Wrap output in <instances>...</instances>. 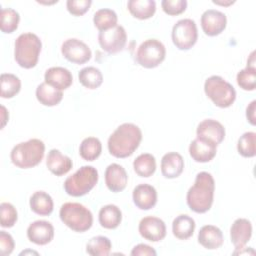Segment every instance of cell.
<instances>
[{"instance_id":"cell-31","label":"cell","mask_w":256,"mask_h":256,"mask_svg":"<svg viewBox=\"0 0 256 256\" xmlns=\"http://www.w3.org/2000/svg\"><path fill=\"white\" fill-rule=\"evenodd\" d=\"M93 22L99 31H106L118 25V16L114 10L103 8L94 14Z\"/></svg>"},{"instance_id":"cell-34","label":"cell","mask_w":256,"mask_h":256,"mask_svg":"<svg viewBox=\"0 0 256 256\" xmlns=\"http://www.w3.org/2000/svg\"><path fill=\"white\" fill-rule=\"evenodd\" d=\"M112 249V243L105 236L91 238L86 245V252L91 256H107Z\"/></svg>"},{"instance_id":"cell-8","label":"cell","mask_w":256,"mask_h":256,"mask_svg":"<svg viewBox=\"0 0 256 256\" xmlns=\"http://www.w3.org/2000/svg\"><path fill=\"white\" fill-rule=\"evenodd\" d=\"M166 58V48L164 44L157 39H148L144 41L136 52V61L146 69L158 67Z\"/></svg>"},{"instance_id":"cell-22","label":"cell","mask_w":256,"mask_h":256,"mask_svg":"<svg viewBox=\"0 0 256 256\" xmlns=\"http://www.w3.org/2000/svg\"><path fill=\"white\" fill-rule=\"evenodd\" d=\"M198 242L205 249L216 250L224 243L222 231L214 225L203 226L198 233Z\"/></svg>"},{"instance_id":"cell-2","label":"cell","mask_w":256,"mask_h":256,"mask_svg":"<svg viewBox=\"0 0 256 256\" xmlns=\"http://www.w3.org/2000/svg\"><path fill=\"white\" fill-rule=\"evenodd\" d=\"M215 180L208 172L197 174L194 185L187 192V204L189 208L198 214L208 212L214 202Z\"/></svg>"},{"instance_id":"cell-20","label":"cell","mask_w":256,"mask_h":256,"mask_svg":"<svg viewBox=\"0 0 256 256\" xmlns=\"http://www.w3.org/2000/svg\"><path fill=\"white\" fill-rule=\"evenodd\" d=\"M45 82L50 86L63 91L73 83L72 73L64 67H51L45 72Z\"/></svg>"},{"instance_id":"cell-24","label":"cell","mask_w":256,"mask_h":256,"mask_svg":"<svg viewBox=\"0 0 256 256\" xmlns=\"http://www.w3.org/2000/svg\"><path fill=\"white\" fill-rule=\"evenodd\" d=\"M196 228L195 220L185 214L177 216L172 223L173 235L179 240H187L194 234Z\"/></svg>"},{"instance_id":"cell-27","label":"cell","mask_w":256,"mask_h":256,"mask_svg":"<svg viewBox=\"0 0 256 256\" xmlns=\"http://www.w3.org/2000/svg\"><path fill=\"white\" fill-rule=\"evenodd\" d=\"M122 222V212L116 205L109 204L99 211V223L105 229H116Z\"/></svg>"},{"instance_id":"cell-13","label":"cell","mask_w":256,"mask_h":256,"mask_svg":"<svg viewBox=\"0 0 256 256\" xmlns=\"http://www.w3.org/2000/svg\"><path fill=\"white\" fill-rule=\"evenodd\" d=\"M227 26L226 15L218 10H206L201 16V27L203 32L210 37L220 35Z\"/></svg>"},{"instance_id":"cell-5","label":"cell","mask_w":256,"mask_h":256,"mask_svg":"<svg viewBox=\"0 0 256 256\" xmlns=\"http://www.w3.org/2000/svg\"><path fill=\"white\" fill-rule=\"evenodd\" d=\"M60 219L61 221L71 230L84 233L88 231L93 225V214L92 212L80 203L68 202L60 208Z\"/></svg>"},{"instance_id":"cell-9","label":"cell","mask_w":256,"mask_h":256,"mask_svg":"<svg viewBox=\"0 0 256 256\" xmlns=\"http://www.w3.org/2000/svg\"><path fill=\"white\" fill-rule=\"evenodd\" d=\"M197 40L198 29L194 20L182 19L173 26L172 41L179 50H190Z\"/></svg>"},{"instance_id":"cell-7","label":"cell","mask_w":256,"mask_h":256,"mask_svg":"<svg viewBox=\"0 0 256 256\" xmlns=\"http://www.w3.org/2000/svg\"><path fill=\"white\" fill-rule=\"evenodd\" d=\"M206 96L219 108H228L236 100L235 88L221 76L213 75L204 84Z\"/></svg>"},{"instance_id":"cell-14","label":"cell","mask_w":256,"mask_h":256,"mask_svg":"<svg viewBox=\"0 0 256 256\" xmlns=\"http://www.w3.org/2000/svg\"><path fill=\"white\" fill-rule=\"evenodd\" d=\"M55 230L53 225L44 220H38L31 223L27 229L28 239L36 245H47L54 239Z\"/></svg>"},{"instance_id":"cell-3","label":"cell","mask_w":256,"mask_h":256,"mask_svg":"<svg viewBox=\"0 0 256 256\" xmlns=\"http://www.w3.org/2000/svg\"><path fill=\"white\" fill-rule=\"evenodd\" d=\"M45 154V144L40 139H30L17 144L11 151L12 163L20 169H30L41 163Z\"/></svg>"},{"instance_id":"cell-39","label":"cell","mask_w":256,"mask_h":256,"mask_svg":"<svg viewBox=\"0 0 256 256\" xmlns=\"http://www.w3.org/2000/svg\"><path fill=\"white\" fill-rule=\"evenodd\" d=\"M188 2L186 0H163L161 6L163 11L170 16H177L185 12Z\"/></svg>"},{"instance_id":"cell-25","label":"cell","mask_w":256,"mask_h":256,"mask_svg":"<svg viewBox=\"0 0 256 256\" xmlns=\"http://www.w3.org/2000/svg\"><path fill=\"white\" fill-rule=\"evenodd\" d=\"M30 208L37 215L49 216L54 210V202L48 193L37 191L30 198Z\"/></svg>"},{"instance_id":"cell-36","label":"cell","mask_w":256,"mask_h":256,"mask_svg":"<svg viewBox=\"0 0 256 256\" xmlns=\"http://www.w3.org/2000/svg\"><path fill=\"white\" fill-rule=\"evenodd\" d=\"M256 134L255 132H246L238 140L237 150L245 158H252L256 155Z\"/></svg>"},{"instance_id":"cell-38","label":"cell","mask_w":256,"mask_h":256,"mask_svg":"<svg viewBox=\"0 0 256 256\" xmlns=\"http://www.w3.org/2000/svg\"><path fill=\"white\" fill-rule=\"evenodd\" d=\"M0 223L3 228H12L18 220V212L16 208L7 202L0 204Z\"/></svg>"},{"instance_id":"cell-41","label":"cell","mask_w":256,"mask_h":256,"mask_svg":"<svg viewBox=\"0 0 256 256\" xmlns=\"http://www.w3.org/2000/svg\"><path fill=\"white\" fill-rule=\"evenodd\" d=\"M15 248V242L13 237L5 232L0 231V253L2 256L10 255Z\"/></svg>"},{"instance_id":"cell-10","label":"cell","mask_w":256,"mask_h":256,"mask_svg":"<svg viewBox=\"0 0 256 256\" xmlns=\"http://www.w3.org/2000/svg\"><path fill=\"white\" fill-rule=\"evenodd\" d=\"M98 41L105 52L116 54L123 51L125 48L127 43V33L123 26L117 25L112 29L100 31Z\"/></svg>"},{"instance_id":"cell-21","label":"cell","mask_w":256,"mask_h":256,"mask_svg":"<svg viewBox=\"0 0 256 256\" xmlns=\"http://www.w3.org/2000/svg\"><path fill=\"white\" fill-rule=\"evenodd\" d=\"M46 165L48 170L58 177L67 174L73 168L72 160L57 149L50 150L47 156Z\"/></svg>"},{"instance_id":"cell-12","label":"cell","mask_w":256,"mask_h":256,"mask_svg":"<svg viewBox=\"0 0 256 256\" xmlns=\"http://www.w3.org/2000/svg\"><path fill=\"white\" fill-rule=\"evenodd\" d=\"M139 233L145 240L150 242H159L166 237V224L158 217L148 216L140 221Z\"/></svg>"},{"instance_id":"cell-43","label":"cell","mask_w":256,"mask_h":256,"mask_svg":"<svg viewBox=\"0 0 256 256\" xmlns=\"http://www.w3.org/2000/svg\"><path fill=\"white\" fill-rule=\"evenodd\" d=\"M255 106H256V101H252L250 103V105L247 107V110H246V117L249 121V123L251 125H255L256 122H255Z\"/></svg>"},{"instance_id":"cell-29","label":"cell","mask_w":256,"mask_h":256,"mask_svg":"<svg viewBox=\"0 0 256 256\" xmlns=\"http://www.w3.org/2000/svg\"><path fill=\"white\" fill-rule=\"evenodd\" d=\"M133 168L138 176L149 178L156 171V159L152 154L143 153L134 160Z\"/></svg>"},{"instance_id":"cell-26","label":"cell","mask_w":256,"mask_h":256,"mask_svg":"<svg viewBox=\"0 0 256 256\" xmlns=\"http://www.w3.org/2000/svg\"><path fill=\"white\" fill-rule=\"evenodd\" d=\"M36 98L40 104L47 107H53L62 101L63 92L50 86L46 82H43L36 89Z\"/></svg>"},{"instance_id":"cell-23","label":"cell","mask_w":256,"mask_h":256,"mask_svg":"<svg viewBox=\"0 0 256 256\" xmlns=\"http://www.w3.org/2000/svg\"><path fill=\"white\" fill-rule=\"evenodd\" d=\"M184 170V159L177 152L165 154L161 160V172L167 179L178 178Z\"/></svg>"},{"instance_id":"cell-19","label":"cell","mask_w":256,"mask_h":256,"mask_svg":"<svg viewBox=\"0 0 256 256\" xmlns=\"http://www.w3.org/2000/svg\"><path fill=\"white\" fill-rule=\"evenodd\" d=\"M156 189L149 184H140L133 190V202L140 210H150L157 204Z\"/></svg>"},{"instance_id":"cell-16","label":"cell","mask_w":256,"mask_h":256,"mask_svg":"<svg viewBox=\"0 0 256 256\" xmlns=\"http://www.w3.org/2000/svg\"><path fill=\"white\" fill-rule=\"evenodd\" d=\"M189 153L195 162L207 163L215 158L217 154V145L197 137L191 142L189 146Z\"/></svg>"},{"instance_id":"cell-18","label":"cell","mask_w":256,"mask_h":256,"mask_svg":"<svg viewBox=\"0 0 256 256\" xmlns=\"http://www.w3.org/2000/svg\"><path fill=\"white\" fill-rule=\"evenodd\" d=\"M105 183L111 192L119 193L125 190L128 183V175L123 166L116 163L110 164L105 171Z\"/></svg>"},{"instance_id":"cell-15","label":"cell","mask_w":256,"mask_h":256,"mask_svg":"<svg viewBox=\"0 0 256 256\" xmlns=\"http://www.w3.org/2000/svg\"><path fill=\"white\" fill-rule=\"evenodd\" d=\"M196 133L198 138L210 141L217 146L224 141L226 135L224 126L214 119L203 120L198 125Z\"/></svg>"},{"instance_id":"cell-35","label":"cell","mask_w":256,"mask_h":256,"mask_svg":"<svg viewBox=\"0 0 256 256\" xmlns=\"http://www.w3.org/2000/svg\"><path fill=\"white\" fill-rule=\"evenodd\" d=\"M1 31L5 34H11L18 29L20 22L19 13L12 8H1Z\"/></svg>"},{"instance_id":"cell-33","label":"cell","mask_w":256,"mask_h":256,"mask_svg":"<svg viewBox=\"0 0 256 256\" xmlns=\"http://www.w3.org/2000/svg\"><path fill=\"white\" fill-rule=\"evenodd\" d=\"M1 97L11 99L15 97L21 90V80L14 74L3 73L0 77Z\"/></svg>"},{"instance_id":"cell-30","label":"cell","mask_w":256,"mask_h":256,"mask_svg":"<svg viewBox=\"0 0 256 256\" xmlns=\"http://www.w3.org/2000/svg\"><path fill=\"white\" fill-rule=\"evenodd\" d=\"M79 82L87 89L95 90L103 83L102 72L96 67H85L78 74Z\"/></svg>"},{"instance_id":"cell-42","label":"cell","mask_w":256,"mask_h":256,"mask_svg":"<svg viewBox=\"0 0 256 256\" xmlns=\"http://www.w3.org/2000/svg\"><path fill=\"white\" fill-rule=\"evenodd\" d=\"M132 256H156L157 252L149 245L138 244L131 251Z\"/></svg>"},{"instance_id":"cell-37","label":"cell","mask_w":256,"mask_h":256,"mask_svg":"<svg viewBox=\"0 0 256 256\" xmlns=\"http://www.w3.org/2000/svg\"><path fill=\"white\" fill-rule=\"evenodd\" d=\"M237 84L245 91H254L256 88V67L248 65L237 74Z\"/></svg>"},{"instance_id":"cell-11","label":"cell","mask_w":256,"mask_h":256,"mask_svg":"<svg viewBox=\"0 0 256 256\" xmlns=\"http://www.w3.org/2000/svg\"><path fill=\"white\" fill-rule=\"evenodd\" d=\"M61 52L65 59L77 65L87 63L92 57V51L89 46L76 38L67 39L62 44Z\"/></svg>"},{"instance_id":"cell-32","label":"cell","mask_w":256,"mask_h":256,"mask_svg":"<svg viewBox=\"0 0 256 256\" xmlns=\"http://www.w3.org/2000/svg\"><path fill=\"white\" fill-rule=\"evenodd\" d=\"M79 153L85 161L92 162L101 155L102 143L96 137H87L80 144Z\"/></svg>"},{"instance_id":"cell-40","label":"cell","mask_w":256,"mask_h":256,"mask_svg":"<svg viewBox=\"0 0 256 256\" xmlns=\"http://www.w3.org/2000/svg\"><path fill=\"white\" fill-rule=\"evenodd\" d=\"M91 0H68L66 3L67 10L74 16H82L90 9Z\"/></svg>"},{"instance_id":"cell-28","label":"cell","mask_w":256,"mask_h":256,"mask_svg":"<svg viewBox=\"0 0 256 256\" xmlns=\"http://www.w3.org/2000/svg\"><path fill=\"white\" fill-rule=\"evenodd\" d=\"M127 6L131 15L139 20L149 19L156 12V2L154 0H129Z\"/></svg>"},{"instance_id":"cell-6","label":"cell","mask_w":256,"mask_h":256,"mask_svg":"<svg viewBox=\"0 0 256 256\" xmlns=\"http://www.w3.org/2000/svg\"><path fill=\"white\" fill-rule=\"evenodd\" d=\"M98 180L99 174L96 168L93 166H83L66 179L64 189L72 197H82L97 185Z\"/></svg>"},{"instance_id":"cell-4","label":"cell","mask_w":256,"mask_h":256,"mask_svg":"<svg viewBox=\"0 0 256 256\" xmlns=\"http://www.w3.org/2000/svg\"><path fill=\"white\" fill-rule=\"evenodd\" d=\"M41 50L42 42L36 34H21L15 41V61L24 69H32L38 63Z\"/></svg>"},{"instance_id":"cell-1","label":"cell","mask_w":256,"mask_h":256,"mask_svg":"<svg viewBox=\"0 0 256 256\" xmlns=\"http://www.w3.org/2000/svg\"><path fill=\"white\" fill-rule=\"evenodd\" d=\"M141 129L133 123L120 125L108 139V150L116 158L130 157L142 141Z\"/></svg>"},{"instance_id":"cell-17","label":"cell","mask_w":256,"mask_h":256,"mask_svg":"<svg viewBox=\"0 0 256 256\" xmlns=\"http://www.w3.org/2000/svg\"><path fill=\"white\" fill-rule=\"evenodd\" d=\"M252 224L248 219H236L230 229V236L236 250L243 249L252 237Z\"/></svg>"},{"instance_id":"cell-45","label":"cell","mask_w":256,"mask_h":256,"mask_svg":"<svg viewBox=\"0 0 256 256\" xmlns=\"http://www.w3.org/2000/svg\"><path fill=\"white\" fill-rule=\"evenodd\" d=\"M214 4H217V5H221V6H229V5H232L235 3V1H231V0H228V1H221V0H213L212 1Z\"/></svg>"},{"instance_id":"cell-44","label":"cell","mask_w":256,"mask_h":256,"mask_svg":"<svg viewBox=\"0 0 256 256\" xmlns=\"http://www.w3.org/2000/svg\"><path fill=\"white\" fill-rule=\"evenodd\" d=\"M1 118H2V125H1V129H3L6 125V123L9 120V113L7 112L6 108L4 106H1Z\"/></svg>"}]
</instances>
